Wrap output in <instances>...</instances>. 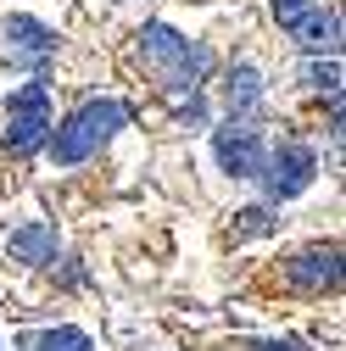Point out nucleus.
Listing matches in <instances>:
<instances>
[{
	"label": "nucleus",
	"mask_w": 346,
	"mask_h": 351,
	"mask_svg": "<svg viewBox=\"0 0 346 351\" xmlns=\"http://www.w3.org/2000/svg\"><path fill=\"white\" fill-rule=\"evenodd\" d=\"M257 351H308V346H301V340H263Z\"/></svg>",
	"instance_id": "nucleus-15"
},
{
	"label": "nucleus",
	"mask_w": 346,
	"mask_h": 351,
	"mask_svg": "<svg viewBox=\"0 0 346 351\" xmlns=\"http://www.w3.org/2000/svg\"><path fill=\"white\" fill-rule=\"evenodd\" d=\"M263 128H251V123H224L218 134H212V156H218V167L229 173V179H257V167H263Z\"/></svg>",
	"instance_id": "nucleus-4"
},
{
	"label": "nucleus",
	"mask_w": 346,
	"mask_h": 351,
	"mask_svg": "<svg viewBox=\"0 0 346 351\" xmlns=\"http://www.w3.org/2000/svg\"><path fill=\"white\" fill-rule=\"evenodd\" d=\"M224 106H229V117H235V123H246L257 106H263V73H257V62H235V67H229Z\"/></svg>",
	"instance_id": "nucleus-7"
},
{
	"label": "nucleus",
	"mask_w": 346,
	"mask_h": 351,
	"mask_svg": "<svg viewBox=\"0 0 346 351\" xmlns=\"http://www.w3.org/2000/svg\"><path fill=\"white\" fill-rule=\"evenodd\" d=\"M6 112H12V117H23V112H51V90H45V78L23 84V90L6 101Z\"/></svg>",
	"instance_id": "nucleus-12"
},
{
	"label": "nucleus",
	"mask_w": 346,
	"mask_h": 351,
	"mask_svg": "<svg viewBox=\"0 0 346 351\" xmlns=\"http://www.w3.org/2000/svg\"><path fill=\"white\" fill-rule=\"evenodd\" d=\"M45 140H51V112H23L6 128V156H34Z\"/></svg>",
	"instance_id": "nucleus-10"
},
{
	"label": "nucleus",
	"mask_w": 346,
	"mask_h": 351,
	"mask_svg": "<svg viewBox=\"0 0 346 351\" xmlns=\"http://www.w3.org/2000/svg\"><path fill=\"white\" fill-rule=\"evenodd\" d=\"M0 34H6V56L17 62V67H45L51 56H56V34L45 28V23H39V17H6V28H0Z\"/></svg>",
	"instance_id": "nucleus-6"
},
{
	"label": "nucleus",
	"mask_w": 346,
	"mask_h": 351,
	"mask_svg": "<svg viewBox=\"0 0 346 351\" xmlns=\"http://www.w3.org/2000/svg\"><path fill=\"white\" fill-rule=\"evenodd\" d=\"M140 62L168 95H196V84L212 73V51L196 45V39H185L168 23H146L140 28Z\"/></svg>",
	"instance_id": "nucleus-1"
},
{
	"label": "nucleus",
	"mask_w": 346,
	"mask_h": 351,
	"mask_svg": "<svg viewBox=\"0 0 346 351\" xmlns=\"http://www.w3.org/2000/svg\"><path fill=\"white\" fill-rule=\"evenodd\" d=\"M301 78H308L313 90H324V95H341V62H335V56L308 62V67H301Z\"/></svg>",
	"instance_id": "nucleus-13"
},
{
	"label": "nucleus",
	"mask_w": 346,
	"mask_h": 351,
	"mask_svg": "<svg viewBox=\"0 0 346 351\" xmlns=\"http://www.w3.org/2000/svg\"><path fill=\"white\" fill-rule=\"evenodd\" d=\"M123 123H128V106H123V101H84L62 128H51L45 151H51L56 167H78V162H90Z\"/></svg>",
	"instance_id": "nucleus-2"
},
{
	"label": "nucleus",
	"mask_w": 346,
	"mask_h": 351,
	"mask_svg": "<svg viewBox=\"0 0 346 351\" xmlns=\"http://www.w3.org/2000/svg\"><path fill=\"white\" fill-rule=\"evenodd\" d=\"M313 6H319V0H268V12H274V23H279V28H296Z\"/></svg>",
	"instance_id": "nucleus-14"
},
{
	"label": "nucleus",
	"mask_w": 346,
	"mask_h": 351,
	"mask_svg": "<svg viewBox=\"0 0 346 351\" xmlns=\"http://www.w3.org/2000/svg\"><path fill=\"white\" fill-rule=\"evenodd\" d=\"M313 173H319V151H313L308 140L285 134L279 145H268V151H263L257 184H263L268 206H279V201H290V195H301V190H308V184H313Z\"/></svg>",
	"instance_id": "nucleus-3"
},
{
	"label": "nucleus",
	"mask_w": 346,
	"mask_h": 351,
	"mask_svg": "<svg viewBox=\"0 0 346 351\" xmlns=\"http://www.w3.org/2000/svg\"><path fill=\"white\" fill-rule=\"evenodd\" d=\"M285 285L290 290H308V295H335L341 290V245H301L285 262Z\"/></svg>",
	"instance_id": "nucleus-5"
},
{
	"label": "nucleus",
	"mask_w": 346,
	"mask_h": 351,
	"mask_svg": "<svg viewBox=\"0 0 346 351\" xmlns=\"http://www.w3.org/2000/svg\"><path fill=\"white\" fill-rule=\"evenodd\" d=\"M23 351H95V340L84 335V329H73V324H56V329L28 335V340H23Z\"/></svg>",
	"instance_id": "nucleus-11"
},
{
	"label": "nucleus",
	"mask_w": 346,
	"mask_h": 351,
	"mask_svg": "<svg viewBox=\"0 0 346 351\" xmlns=\"http://www.w3.org/2000/svg\"><path fill=\"white\" fill-rule=\"evenodd\" d=\"M12 256L17 262H28V268H45V262H56V229L51 223H23V229H12Z\"/></svg>",
	"instance_id": "nucleus-9"
},
{
	"label": "nucleus",
	"mask_w": 346,
	"mask_h": 351,
	"mask_svg": "<svg viewBox=\"0 0 346 351\" xmlns=\"http://www.w3.org/2000/svg\"><path fill=\"white\" fill-rule=\"evenodd\" d=\"M290 34L301 39V51H313V56H335V51H341V12H335V6H324V12L313 6Z\"/></svg>",
	"instance_id": "nucleus-8"
}]
</instances>
